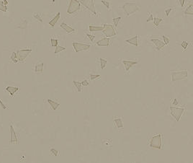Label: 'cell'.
<instances>
[{"label":"cell","mask_w":193,"mask_h":163,"mask_svg":"<svg viewBox=\"0 0 193 163\" xmlns=\"http://www.w3.org/2000/svg\"><path fill=\"white\" fill-rule=\"evenodd\" d=\"M120 20H121V17H116V18H113V23H114L115 27H118V23L120 22Z\"/></svg>","instance_id":"1f68e13d"},{"label":"cell","mask_w":193,"mask_h":163,"mask_svg":"<svg viewBox=\"0 0 193 163\" xmlns=\"http://www.w3.org/2000/svg\"><path fill=\"white\" fill-rule=\"evenodd\" d=\"M47 101H48V103L50 104V105H51V107L52 108V109L54 110H57L58 108L60 106V103H57V102L54 101V100H53L48 99V100H47Z\"/></svg>","instance_id":"ac0fdd59"},{"label":"cell","mask_w":193,"mask_h":163,"mask_svg":"<svg viewBox=\"0 0 193 163\" xmlns=\"http://www.w3.org/2000/svg\"><path fill=\"white\" fill-rule=\"evenodd\" d=\"M96 45L99 46H110V39L109 38H102L96 42Z\"/></svg>","instance_id":"4fadbf2b"},{"label":"cell","mask_w":193,"mask_h":163,"mask_svg":"<svg viewBox=\"0 0 193 163\" xmlns=\"http://www.w3.org/2000/svg\"><path fill=\"white\" fill-rule=\"evenodd\" d=\"M101 2H102L104 5L106 6V7H107V9H109V8H110V2H107V1H103V0H102Z\"/></svg>","instance_id":"74e56055"},{"label":"cell","mask_w":193,"mask_h":163,"mask_svg":"<svg viewBox=\"0 0 193 163\" xmlns=\"http://www.w3.org/2000/svg\"><path fill=\"white\" fill-rule=\"evenodd\" d=\"M162 38L164 39V43L165 44V45H168L169 43V37H167L166 35H162Z\"/></svg>","instance_id":"d6a6232c"},{"label":"cell","mask_w":193,"mask_h":163,"mask_svg":"<svg viewBox=\"0 0 193 163\" xmlns=\"http://www.w3.org/2000/svg\"><path fill=\"white\" fill-rule=\"evenodd\" d=\"M100 61L101 69H104L106 67V65H107V59H105L100 58Z\"/></svg>","instance_id":"484cf974"},{"label":"cell","mask_w":193,"mask_h":163,"mask_svg":"<svg viewBox=\"0 0 193 163\" xmlns=\"http://www.w3.org/2000/svg\"><path fill=\"white\" fill-rule=\"evenodd\" d=\"M99 77H100V74H97V75H96V74H90V79H91V81L96 79V78H99Z\"/></svg>","instance_id":"e575fe53"},{"label":"cell","mask_w":193,"mask_h":163,"mask_svg":"<svg viewBox=\"0 0 193 163\" xmlns=\"http://www.w3.org/2000/svg\"><path fill=\"white\" fill-rule=\"evenodd\" d=\"M89 31L95 32V31H102L104 27L103 26H96V25H89Z\"/></svg>","instance_id":"d6986e66"},{"label":"cell","mask_w":193,"mask_h":163,"mask_svg":"<svg viewBox=\"0 0 193 163\" xmlns=\"http://www.w3.org/2000/svg\"><path fill=\"white\" fill-rule=\"evenodd\" d=\"M51 44L53 47H56L57 46H59V40L57 39H54V38H51Z\"/></svg>","instance_id":"4dcf8cb0"},{"label":"cell","mask_w":193,"mask_h":163,"mask_svg":"<svg viewBox=\"0 0 193 163\" xmlns=\"http://www.w3.org/2000/svg\"><path fill=\"white\" fill-rule=\"evenodd\" d=\"M18 142V138L17 136L16 132L15 131L13 126L10 125V143L17 144Z\"/></svg>","instance_id":"8fae6325"},{"label":"cell","mask_w":193,"mask_h":163,"mask_svg":"<svg viewBox=\"0 0 193 163\" xmlns=\"http://www.w3.org/2000/svg\"><path fill=\"white\" fill-rule=\"evenodd\" d=\"M172 81H179V80H182L187 77L188 71L187 70H182L178 71H172Z\"/></svg>","instance_id":"3957f363"},{"label":"cell","mask_w":193,"mask_h":163,"mask_svg":"<svg viewBox=\"0 0 193 163\" xmlns=\"http://www.w3.org/2000/svg\"><path fill=\"white\" fill-rule=\"evenodd\" d=\"M7 10V6L5 5L4 1H0V10L2 12H6Z\"/></svg>","instance_id":"f546056e"},{"label":"cell","mask_w":193,"mask_h":163,"mask_svg":"<svg viewBox=\"0 0 193 163\" xmlns=\"http://www.w3.org/2000/svg\"><path fill=\"white\" fill-rule=\"evenodd\" d=\"M79 2H81L86 8H87L89 11L92 12L94 15H96V12L95 11L93 0H81V1H79Z\"/></svg>","instance_id":"ba28073f"},{"label":"cell","mask_w":193,"mask_h":163,"mask_svg":"<svg viewBox=\"0 0 193 163\" xmlns=\"http://www.w3.org/2000/svg\"><path fill=\"white\" fill-rule=\"evenodd\" d=\"M4 4H5V6L8 4V2H7V0H5V1H4Z\"/></svg>","instance_id":"f6af8a7d"},{"label":"cell","mask_w":193,"mask_h":163,"mask_svg":"<svg viewBox=\"0 0 193 163\" xmlns=\"http://www.w3.org/2000/svg\"><path fill=\"white\" fill-rule=\"evenodd\" d=\"M122 63L125 66V71H128L129 69L135 64H137L138 62L135 61H133V60H123Z\"/></svg>","instance_id":"30bf717a"},{"label":"cell","mask_w":193,"mask_h":163,"mask_svg":"<svg viewBox=\"0 0 193 163\" xmlns=\"http://www.w3.org/2000/svg\"><path fill=\"white\" fill-rule=\"evenodd\" d=\"M172 8H169V9H166V10H165V12H166V17H169V15L170 12H172Z\"/></svg>","instance_id":"ab89813d"},{"label":"cell","mask_w":193,"mask_h":163,"mask_svg":"<svg viewBox=\"0 0 193 163\" xmlns=\"http://www.w3.org/2000/svg\"><path fill=\"white\" fill-rule=\"evenodd\" d=\"M104 29L102 30V33H104V35H105L106 37H113L114 35H116V32L113 27V25H107V24H105L103 25Z\"/></svg>","instance_id":"52a82bcc"},{"label":"cell","mask_w":193,"mask_h":163,"mask_svg":"<svg viewBox=\"0 0 193 163\" xmlns=\"http://www.w3.org/2000/svg\"><path fill=\"white\" fill-rule=\"evenodd\" d=\"M33 17L38 20V21H40V22H43V14L39 13V12H34L33 13Z\"/></svg>","instance_id":"603a6c76"},{"label":"cell","mask_w":193,"mask_h":163,"mask_svg":"<svg viewBox=\"0 0 193 163\" xmlns=\"http://www.w3.org/2000/svg\"><path fill=\"white\" fill-rule=\"evenodd\" d=\"M81 85H83V86H84V87H86V86H88V85H89V83L88 82V81H87L86 79L81 82Z\"/></svg>","instance_id":"8d00e7d4"},{"label":"cell","mask_w":193,"mask_h":163,"mask_svg":"<svg viewBox=\"0 0 193 163\" xmlns=\"http://www.w3.org/2000/svg\"><path fill=\"white\" fill-rule=\"evenodd\" d=\"M73 84L74 85V86L76 87L77 89V92L80 93L81 91V82L79 81H73Z\"/></svg>","instance_id":"cb8c5ba5"},{"label":"cell","mask_w":193,"mask_h":163,"mask_svg":"<svg viewBox=\"0 0 193 163\" xmlns=\"http://www.w3.org/2000/svg\"><path fill=\"white\" fill-rule=\"evenodd\" d=\"M126 43H128L129 44H131L133 46H138V35H135L134 37L130 38V39H127Z\"/></svg>","instance_id":"9a60e30c"},{"label":"cell","mask_w":193,"mask_h":163,"mask_svg":"<svg viewBox=\"0 0 193 163\" xmlns=\"http://www.w3.org/2000/svg\"><path fill=\"white\" fill-rule=\"evenodd\" d=\"M114 122L115 123V125L118 127V129H122L123 128V121H122V119L120 118H115L113 120Z\"/></svg>","instance_id":"7402d4cb"},{"label":"cell","mask_w":193,"mask_h":163,"mask_svg":"<svg viewBox=\"0 0 193 163\" xmlns=\"http://www.w3.org/2000/svg\"><path fill=\"white\" fill-rule=\"evenodd\" d=\"M60 16H61V13H60V12H58V13L56 14V15L54 17L52 20H51V21L49 22V25H50L51 27H54V26L56 25V23L58 22V21L59 20Z\"/></svg>","instance_id":"e0dca14e"},{"label":"cell","mask_w":193,"mask_h":163,"mask_svg":"<svg viewBox=\"0 0 193 163\" xmlns=\"http://www.w3.org/2000/svg\"><path fill=\"white\" fill-rule=\"evenodd\" d=\"M6 90L8 92V93L10 94L12 96H14V95L20 90V88L19 87H12V86H8V87H6Z\"/></svg>","instance_id":"2e32d148"},{"label":"cell","mask_w":193,"mask_h":163,"mask_svg":"<svg viewBox=\"0 0 193 163\" xmlns=\"http://www.w3.org/2000/svg\"><path fill=\"white\" fill-rule=\"evenodd\" d=\"M178 105V101H177V99H174V102L172 103V105Z\"/></svg>","instance_id":"7bdbcfd3"},{"label":"cell","mask_w":193,"mask_h":163,"mask_svg":"<svg viewBox=\"0 0 193 163\" xmlns=\"http://www.w3.org/2000/svg\"><path fill=\"white\" fill-rule=\"evenodd\" d=\"M61 27L62 29H64L67 33H73V32L75 30L74 28H72L71 27L69 26V25H68L66 23H65V22H62V23L61 24Z\"/></svg>","instance_id":"5bb4252c"},{"label":"cell","mask_w":193,"mask_h":163,"mask_svg":"<svg viewBox=\"0 0 193 163\" xmlns=\"http://www.w3.org/2000/svg\"><path fill=\"white\" fill-rule=\"evenodd\" d=\"M184 13L187 15H193V4L188 6L186 10L184 11Z\"/></svg>","instance_id":"44dd1931"},{"label":"cell","mask_w":193,"mask_h":163,"mask_svg":"<svg viewBox=\"0 0 193 163\" xmlns=\"http://www.w3.org/2000/svg\"><path fill=\"white\" fill-rule=\"evenodd\" d=\"M154 16H153V15L150 13L149 17H148V19H147V20H146V21H147L148 22H151V21H154Z\"/></svg>","instance_id":"f35d334b"},{"label":"cell","mask_w":193,"mask_h":163,"mask_svg":"<svg viewBox=\"0 0 193 163\" xmlns=\"http://www.w3.org/2000/svg\"><path fill=\"white\" fill-rule=\"evenodd\" d=\"M162 21H163V19H162V18L154 17V25H155V26L158 27V26H159V25L160 24V22H161Z\"/></svg>","instance_id":"83f0119b"},{"label":"cell","mask_w":193,"mask_h":163,"mask_svg":"<svg viewBox=\"0 0 193 163\" xmlns=\"http://www.w3.org/2000/svg\"><path fill=\"white\" fill-rule=\"evenodd\" d=\"M50 152H51V153L53 155H54V156H58V155H59V151H57V150L55 149H51Z\"/></svg>","instance_id":"d590c367"},{"label":"cell","mask_w":193,"mask_h":163,"mask_svg":"<svg viewBox=\"0 0 193 163\" xmlns=\"http://www.w3.org/2000/svg\"><path fill=\"white\" fill-rule=\"evenodd\" d=\"M151 41L155 45L157 50H159V51L163 49L165 46V44L164 42H162L161 40H160L159 39H157V38H152V39H151Z\"/></svg>","instance_id":"7c38bea8"},{"label":"cell","mask_w":193,"mask_h":163,"mask_svg":"<svg viewBox=\"0 0 193 163\" xmlns=\"http://www.w3.org/2000/svg\"><path fill=\"white\" fill-rule=\"evenodd\" d=\"M72 46H73V47H74V49L76 53L84 51H87L90 48V45L81 44V43H78V42L72 43Z\"/></svg>","instance_id":"9c48e42d"},{"label":"cell","mask_w":193,"mask_h":163,"mask_svg":"<svg viewBox=\"0 0 193 163\" xmlns=\"http://www.w3.org/2000/svg\"><path fill=\"white\" fill-rule=\"evenodd\" d=\"M86 36L91 40V42H93V41H94V39L95 38L94 35H89V34H86Z\"/></svg>","instance_id":"60d3db41"},{"label":"cell","mask_w":193,"mask_h":163,"mask_svg":"<svg viewBox=\"0 0 193 163\" xmlns=\"http://www.w3.org/2000/svg\"><path fill=\"white\" fill-rule=\"evenodd\" d=\"M66 48L65 47H63V46H57L56 47V50H55V54H59V52L61 51H66Z\"/></svg>","instance_id":"4316f807"},{"label":"cell","mask_w":193,"mask_h":163,"mask_svg":"<svg viewBox=\"0 0 193 163\" xmlns=\"http://www.w3.org/2000/svg\"><path fill=\"white\" fill-rule=\"evenodd\" d=\"M27 27V22L26 20H22L21 22L18 25V27L22 28V29H25Z\"/></svg>","instance_id":"d4e9b609"},{"label":"cell","mask_w":193,"mask_h":163,"mask_svg":"<svg viewBox=\"0 0 193 163\" xmlns=\"http://www.w3.org/2000/svg\"><path fill=\"white\" fill-rule=\"evenodd\" d=\"M181 46H182L184 50H186L187 48V46H189V42H187V41H182V44H181Z\"/></svg>","instance_id":"836d02e7"},{"label":"cell","mask_w":193,"mask_h":163,"mask_svg":"<svg viewBox=\"0 0 193 163\" xmlns=\"http://www.w3.org/2000/svg\"><path fill=\"white\" fill-rule=\"evenodd\" d=\"M149 147L154 149H161L162 148V134H158L151 139L149 141Z\"/></svg>","instance_id":"6da1fadb"},{"label":"cell","mask_w":193,"mask_h":163,"mask_svg":"<svg viewBox=\"0 0 193 163\" xmlns=\"http://www.w3.org/2000/svg\"><path fill=\"white\" fill-rule=\"evenodd\" d=\"M32 52V49H20L17 52V58L18 61H24Z\"/></svg>","instance_id":"8992f818"},{"label":"cell","mask_w":193,"mask_h":163,"mask_svg":"<svg viewBox=\"0 0 193 163\" xmlns=\"http://www.w3.org/2000/svg\"><path fill=\"white\" fill-rule=\"evenodd\" d=\"M179 3H180V5H181V7H183V6L184 5V2H185V1H184V0H179Z\"/></svg>","instance_id":"ee69618b"},{"label":"cell","mask_w":193,"mask_h":163,"mask_svg":"<svg viewBox=\"0 0 193 163\" xmlns=\"http://www.w3.org/2000/svg\"><path fill=\"white\" fill-rule=\"evenodd\" d=\"M10 59L14 62V63H17L19 62L18 60H17V53L16 52H12V54L10 56Z\"/></svg>","instance_id":"f1b7e54d"},{"label":"cell","mask_w":193,"mask_h":163,"mask_svg":"<svg viewBox=\"0 0 193 163\" xmlns=\"http://www.w3.org/2000/svg\"><path fill=\"white\" fill-rule=\"evenodd\" d=\"M80 10V2L77 0H71L69 2V5L67 9V13L71 15Z\"/></svg>","instance_id":"5b68a950"},{"label":"cell","mask_w":193,"mask_h":163,"mask_svg":"<svg viewBox=\"0 0 193 163\" xmlns=\"http://www.w3.org/2000/svg\"><path fill=\"white\" fill-rule=\"evenodd\" d=\"M44 64L43 63H38L35 66V72L38 73V72H43V69Z\"/></svg>","instance_id":"ffe728a7"},{"label":"cell","mask_w":193,"mask_h":163,"mask_svg":"<svg viewBox=\"0 0 193 163\" xmlns=\"http://www.w3.org/2000/svg\"><path fill=\"white\" fill-rule=\"evenodd\" d=\"M0 105H1V106L2 107V108L3 109H7L8 108V107L7 106V105H5V104L3 103V102L2 101V100L0 99Z\"/></svg>","instance_id":"b9f144b4"},{"label":"cell","mask_w":193,"mask_h":163,"mask_svg":"<svg viewBox=\"0 0 193 163\" xmlns=\"http://www.w3.org/2000/svg\"><path fill=\"white\" fill-rule=\"evenodd\" d=\"M170 113L172 116L174 118V119L177 121H179L180 120L181 116L182 115L184 111V108H179V107H174V106H170Z\"/></svg>","instance_id":"277c9868"},{"label":"cell","mask_w":193,"mask_h":163,"mask_svg":"<svg viewBox=\"0 0 193 163\" xmlns=\"http://www.w3.org/2000/svg\"><path fill=\"white\" fill-rule=\"evenodd\" d=\"M122 8L125 11V12L126 13L127 16L133 15L135 12L139 10V7L135 3H130V2L125 3L122 7Z\"/></svg>","instance_id":"7a4b0ae2"}]
</instances>
